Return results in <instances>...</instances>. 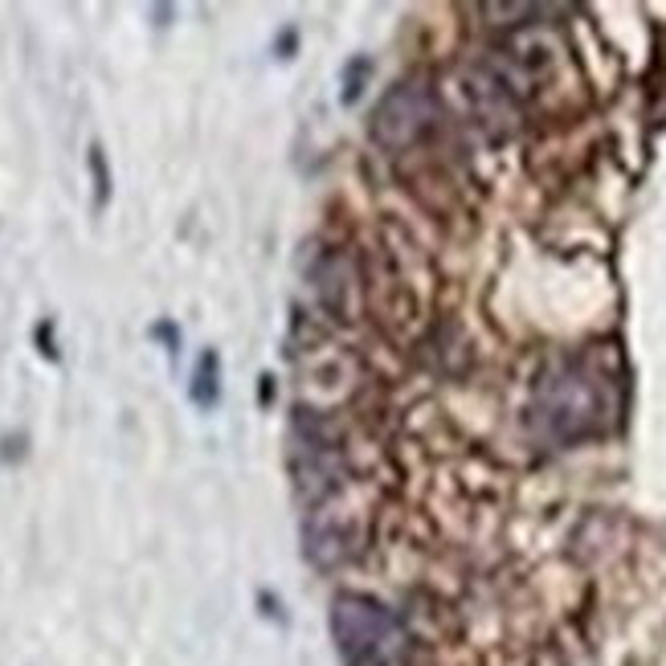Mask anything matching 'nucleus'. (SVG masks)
<instances>
[{"label": "nucleus", "mask_w": 666, "mask_h": 666, "mask_svg": "<svg viewBox=\"0 0 666 666\" xmlns=\"http://www.w3.org/2000/svg\"><path fill=\"white\" fill-rule=\"evenodd\" d=\"M87 164H90V176H95V209H107V201H111V173H107L102 144H90Z\"/></svg>", "instance_id": "5"}, {"label": "nucleus", "mask_w": 666, "mask_h": 666, "mask_svg": "<svg viewBox=\"0 0 666 666\" xmlns=\"http://www.w3.org/2000/svg\"><path fill=\"white\" fill-rule=\"evenodd\" d=\"M622 373L601 352H573L552 360L532 385L528 421L548 446H580L618 425Z\"/></svg>", "instance_id": "1"}, {"label": "nucleus", "mask_w": 666, "mask_h": 666, "mask_svg": "<svg viewBox=\"0 0 666 666\" xmlns=\"http://www.w3.org/2000/svg\"><path fill=\"white\" fill-rule=\"evenodd\" d=\"M152 335H156V340H164V344H168V352H180V332H176L173 323H168V319H159V323H152Z\"/></svg>", "instance_id": "7"}, {"label": "nucleus", "mask_w": 666, "mask_h": 666, "mask_svg": "<svg viewBox=\"0 0 666 666\" xmlns=\"http://www.w3.org/2000/svg\"><path fill=\"white\" fill-rule=\"evenodd\" d=\"M437 119H442V102L434 90L425 82H401L380 99L373 115V140L385 152H409L434 135Z\"/></svg>", "instance_id": "3"}, {"label": "nucleus", "mask_w": 666, "mask_h": 666, "mask_svg": "<svg viewBox=\"0 0 666 666\" xmlns=\"http://www.w3.org/2000/svg\"><path fill=\"white\" fill-rule=\"evenodd\" d=\"M368 70H373V62H368V58H352L348 62V70H344V90H340V102H348V107H352V102L360 99Z\"/></svg>", "instance_id": "6"}, {"label": "nucleus", "mask_w": 666, "mask_h": 666, "mask_svg": "<svg viewBox=\"0 0 666 666\" xmlns=\"http://www.w3.org/2000/svg\"><path fill=\"white\" fill-rule=\"evenodd\" d=\"M189 401L201 409V413H213V409L221 406V352L218 348H201V356L192 364Z\"/></svg>", "instance_id": "4"}, {"label": "nucleus", "mask_w": 666, "mask_h": 666, "mask_svg": "<svg viewBox=\"0 0 666 666\" xmlns=\"http://www.w3.org/2000/svg\"><path fill=\"white\" fill-rule=\"evenodd\" d=\"M49 332H54V323H37V352H42L45 360H58V348H54V340H49Z\"/></svg>", "instance_id": "8"}, {"label": "nucleus", "mask_w": 666, "mask_h": 666, "mask_svg": "<svg viewBox=\"0 0 666 666\" xmlns=\"http://www.w3.org/2000/svg\"><path fill=\"white\" fill-rule=\"evenodd\" d=\"M332 634L352 663H385L401 651V622L368 593H340L332 601Z\"/></svg>", "instance_id": "2"}]
</instances>
